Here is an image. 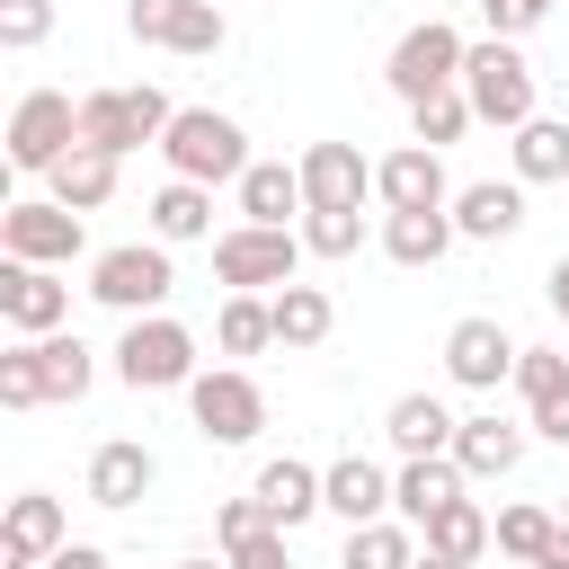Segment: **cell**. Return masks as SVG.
<instances>
[{"instance_id": "cell-1", "label": "cell", "mask_w": 569, "mask_h": 569, "mask_svg": "<svg viewBox=\"0 0 569 569\" xmlns=\"http://www.w3.org/2000/svg\"><path fill=\"white\" fill-rule=\"evenodd\" d=\"M462 98H471V116L480 124H533V62L507 44V36H489V44H471L462 53Z\"/></svg>"}, {"instance_id": "cell-2", "label": "cell", "mask_w": 569, "mask_h": 569, "mask_svg": "<svg viewBox=\"0 0 569 569\" xmlns=\"http://www.w3.org/2000/svg\"><path fill=\"white\" fill-rule=\"evenodd\" d=\"M160 151H169V169L196 178V187H222V178L249 169V133H240L231 116H213V107H178L169 133H160Z\"/></svg>"}, {"instance_id": "cell-3", "label": "cell", "mask_w": 569, "mask_h": 569, "mask_svg": "<svg viewBox=\"0 0 569 569\" xmlns=\"http://www.w3.org/2000/svg\"><path fill=\"white\" fill-rule=\"evenodd\" d=\"M169 116H178V107H169L160 89H89V98H80V142L124 160V151L160 142V133H169Z\"/></svg>"}, {"instance_id": "cell-4", "label": "cell", "mask_w": 569, "mask_h": 569, "mask_svg": "<svg viewBox=\"0 0 569 569\" xmlns=\"http://www.w3.org/2000/svg\"><path fill=\"white\" fill-rule=\"evenodd\" d=\"M293 267H302V231H284V222H240V231L213 240V276H222L231 293L293 284Z\"/></svg>"}, {"instance_id": "cell-5", "label": "cell", "mask_w": 569, "mask_h": 569, "mask_svg": "<svg viewBox=\"0 0 569 569\" xmlns=\"http://www.w3.org/2000/svg\"><path fill=\"white\" fill-rule=\"evenodd\" d=\"M116 373L133 391H178V382H196V338L160 311H133L124 338H116Z\"/></svg>"}, {"instance_id": "cell-6", "label": "cell", "mask_w": 569, "mask_h": 569, "mask_svg": "<svg viewBox=\"0 0 569 569\" xmlns=\"http://www.w3.org/2000/svg\"><path fill=\"white\" fill-rule=\"evenodd\" d=\"M462 53H471V44H462L445 18H427V27H409V36L391 44L382 71H391V89L418 107V98H436V89H462Z\"/></svg>"}, {"instance_id": "cell-7", "label": "cell", "mask_w": 569, "mask_h": 569, "mask_svg": "<svg viewBox=\"0 0 569 569\" xmlns=\"http://www.w3.org/2000/svg\"><path fill=\"white\" fill-rule=\"evenodd\" d=\"M187 409H196V436L204 445H249L258 427H267V391L249 382V373H196L187 382Z\"/></svg>"}, {"instance_id": "cell-8", "label": "cell", "mask_w": 569, "mask_h": 569, "mask_svg": "<svg viewBox=\"0 0 569 569\" xmlns=\"http://www.w3.org/2000/svg\"><path fill=\"white\" fill-rule=\"evenodd\" d=\"M62 151H80V107L62 89H27L18 116H9V160L18 169H53Z\"/></svg>"}, {"instance_id": "cell-9", "label": "cell", "mask_w": 569, "mask_h": 569, "mask_svg": "<svg viewBox=\"0 0 569 569\" xmlns=\"http://www.w3.org/2000/svg\"><path fill=\"white\" fill-rule=\"evenodd\" d=\"M80 240H89V231H80V213H71V204H53V196H44V204H9V213H0V249H9V258H27V267H71V258H80Z\"/></svg>"}, {"instance_id": "cell-10", "label": "cell", "mask_w": 569, "mask_h": 569, "mask_svg": "<svg viewBox=\"0 0 569 569\" xmlns=\"http://www.w3.org/2000/svg\"><path fill=\"white\" fill-rule=\"evenodd\" d=\"M169 284H178V276H169V249H142V240H133V249H107V258L89 267V293H98L107 311H160Z\"/></svg>"}, {"instance_id": "cell-11", "label": "cell", "mask_w": 569, "mask_h": 569, "mask_svg": "<svg viewBox=\"0 0 569 569\" xmlns=\"http://www.w3.org/2000/svg\"><path fill=\"white\" fill-rule=\"evenodd\" d=\"M124 27L169 53H222V36H231L213 0H124Z\"/></svg>"}, {"instance_id": "cell-12", "label": "cell", "mask_w": 569, "mask_h": 569, "mask_svg": "<svg viewBox=\"0 0 569 569\" xmlns=\"http://www.w3.org/2000/svg\"><path fill=\"white\" fill-rule=\"evenodd\" d=\"M293 169H302V196H311V213H347V204L365 213V196H373V160H365L356 142H311Z\"/></svg>"}, {"instance_id": "cell-13", "label": "cell", "mask_w": 569, "mask_h": 569, "mask_svg": "<svg viewBox=\"0 0 569 569\" xmlns=\"http://www.w3.org/2000/svg\"><path fill=\"white\" fill-rule=\"evenodd\" d=\"M0 320H9L18 338H53V329L71 320V284H53V267L9 258V267H0Z\"/></svg>"}, {"instance_id": "cell-14", "label": "cell", "mask_w": 569, "mask_h": 569, "mask_svg": "<svg viewBox=\"0 0 569 569\" xmlns=\"http://www.w3.org/2000/svg\"><path fill=\"white\" fill-rule=\"evenodd\" d=\"M373 196H382V213H436V204H453L445 196V160L427 142H400L391 160H373Z\"/></svg>"}, {"instance_id": "cell-15", "label": "cell", "mask_w": 569, "mask_h": 569, "mask_svg": "<svg viewBox=\"0 0 569 569\" xmlns=\"http://www.w3.org/2000/svg\"><path fill=\"white\" fill-rule=\"evenodd\" d=\"M445 373H453L462 391H498V382L516 373V338H507L498 320H453V329H445Z\"/></svg>"}, {"instance_id": "cell-16", "label": "cell", "mask_w": 569, "mask_h": 569, "mask_svg": "<svg viewBox=\"0 0 569 569\" xmlns=\"http://www.w3.org/2000/svg\"><path fill=\"white\" fill-rule=\"evenodd\" d=\"M62 542H71V533H62V498H44V489L9 498V525H0V569H44Z\"/></svg>"}, {"instance_id": "cell-17", "label": "cell", "mask_w": 569, "mask_h": 569, "mask_svg": "<svg viewBox=\"0 0 569 569\" xmlns=\"http://www.w3.org/2000/svg\"><path fill=\"white\" fill-rule=\"evenodd\" d=\"M462 480H471V471H462L453 453H409V462H400V480H391V507H400L409 525H427L436 507H453V498H462Z\"/></svg>"}, {"instance_id": "cell-18", "label": "cell", "mask_w": 569, "mask_h": 569, "mask_svg": "<svg viewBox=\"0 0 569 569\" xmlns=\"http://www.w3.org/2000/svg\"><path fill=\"white\" fill-rule=\"evenodd\" d=\"M453 409L436 400V391H409V400H391V418H382V436H391V453L409 462V453H453Z\"/></svg>"}, {"instance_id": "cell-19", "label": "cell", "mask_w": 569, "mask_h": 569, "mask_svg": "<svg viewBox=\"0 0 569 569\" xmlns=\"http://www.w3.org/2000/svg\"><path fill=\"white\" fill-rule=\"evenodd\" d=\"M151 480H160V462H151V445H133V436H116V445L89 453V498H98V507H133Z\"/></svg>"}, {"instance_id": "cell-20", "label": "cell", "mask_w": 569, "mask_h": 569, "mask_svg": "<svg viewBox=\"0 0 569 569\" xmlns=\"http://www.w3.org/2000/svg\"><path fill=\"white\" fill-rule=\"evenodd\" d=\"M231 187H240V222H284V213H311L302 169H284V160H249Z\"/></svg>"}, {"instance_id": "cell-21", "label": "cell", "mask_w": 569, "mask_h": 569, "mask_svg": "<svg viewBox=\"0 0 569 569\" xmlns=\"http://www.w3.org/2000/svg\"><path fill=\"white\" fill-rule=\"evenodd\" d=\"M453 231H462V240H516V231H525V187H498V178L462 187V196H453Z\"/></svg>"}, {"instance_id": "cell-22", "label": "cell", "mask_w": 569, "mask_h": 569, "mask_svg": "<svg viewBox=\"0 0 569 569\" xmlns=\"http://www.w3.org/2000/svg\"><path fill=\"white\" fill-rule=\"evenodd\" d=\"M453 462H462L471 480H507V471L525 462V427H507V418H462V427H453Z\"/></svg>"}, {"instance_id": "cell-23", "label": "cell", "mask_w": 569, "mask_h": 569, "mask_svg": "<svg viewBox=\"0 0 569 569\" xmlns=\"http://www.w3.org/2000/svg\"><path fill=\"white\" fill-rule=\"evenodd\" d=\"M320 498H329V516H347V525H373V516L391 507V480H382V462L347 453V462H329V471H320Z\"/></svg>"}, {"instance_id": "cell-24", "label": "cell", "mask_w": 569, "mask_h": 569, "mask_svg": "<svg viewBox=\"0 0 569 569\" xmlns=\"http://www.w3.org/2000/svg\"><path fill=\"white\" fill-rule=\"evenodd\" d=\"M258 507H267V525H284V533H293V525H302V516H320L329 498H320V471L284 453V462H267V471H258Z\"/></svg>"}, {"instance_id": "cell-25", "label": "cell", "mask_w": 569, "mask_h": 569, "mask_svg": "<svg viewBox=\"0 0 569 569\" xmlns=\"http://www.w3.org/2000/svg\"><path fill=\"white\" fill-rule=\"evenodd\" d=\"M44 178H53V204H71V213H98V204L116 196V151H89V142H80V151H62Z\"/></svg>"}, {"instance_id": "cell-26", "label": "cell", "mask_w": 569, "mask_h": 569, "mask_svg": "<svg viewBox=\"0 0 569 569\" xmlns=\"http://www.w3.org/2000/svg\"><path fill=\"white\" fill-rule=\"evenodd\" d=\"M453 240H462V231H453V204H436V213H382V249H391L400 267H436Z\"/></svg>"}, {"instance_id": "cell-27", "label": "cell", "mask_w": 569, "mask_h": 569, "mask_svg": "<svg viewBox=\"0 0 569 569\" xmlns=\"http://www.w3.org/2000/svg\"><path fill=\"white\" fill-rule=\"evenodd\" d=\"M267 302H276V347H320L338 329V302L320 284H276Z\"/></svg>"}, {"instance_id": "cell-28", "label": "cell", "mask_w": 569, "mask_h": 569, "mask_svg": "<svg viewBox=\"0 0 569 569\" xmlns=\"http://www.w3.org/2000/svg\"><path fill=\"white\" fill-rule=\"evenodd\" d=\"M151 231H160V240H204V231H213V187L169 178V187L151 196Z\"/></svg>"}, {"instance_id": "cell-29", "label": "cell", "mask_w": 569, "mask_h": 569, "mask_svg": "<svg viewBox=\"0 0 569 569\" xmlns=\"http://www.w3.org/2000/svg\"><path fill=\"white\" fill-rule=\"evenodd\" d=\"M516 178H525V187H551V178H569V124H551V116L516 124Z\"/></svg>"}, {"instance_id": "cell-30", "label": "cell", "mask_w": 569, "mask_h": 569, "mask_svg": "<svg viewBox=\"0 0 569 569\" xmlns=\"http://www.w3.org/2000/svg\"><path fill=\"white\" fill-rule=\"evenodd\" d=\"M418 533H427V551H445V560H480V551H489V516H480L471 498L436 507V516H427Z\"/></svg>"}, {"instance_id": "cell-31", "label": "cell", "mask_w": 569, "mask_h": 569, "mask_svg": "<svg viewBox=\"0 0 569 569\" xmlns=\"http://www.w3.org/2000/svg\"><path fill=\"white\" fill-rule=\"evenodd\" d=\"M213 338H222V356H258V347H276V302L231 293V302H222V320H213Z\"/></svg>"}, {"instance_id": "cell-32", "label": "cell", "mask_w": 569, "mask_h": 569, "mask_svg": "<svg viewBox=\"0 0 569 569\" xmlns=\"http://www.w3.org/2000/svg\"><path fill=\"white\" fill-rule=\"evenodd\" d=\"M36 373H44V400H80L98 365H89V347H80V338H62V329H53V338H36Z\"/></svg>"}, {"instance_id": "cell-33", "label": "cell", "mask_w": 569, "mask_h": 569, "mask_svg": "<svg viewBox=\"0 0 569 569\" xmlns=\"http://www.w3.org/2000/svg\"><path fill=\"white\" fill-rule=\"evenodd\" d=\"M551 525H560V516H542L533 498H516V507H498V525H489V542H498L507 560H525V569H533V560H542V542H551Z\"/></svg>"}, {"instance_id": "cell-34", "label": "cell", "mask_w": 569, "mask_h": 569, "mask_svg": "<svg viewBox=\"0 0 569 569\" xmlns=\"http://www.w3.org/2000/svg\"><path fill=\"white\" fill-rule=\"evenodd\" d=\"M347 569H418V551H409V533L400 525H347Z\"/></svg>"}, {"instance_id": "cell-35", "label": "cell", "mask_w": 569, "mask_h": 569, "mask_svg": "<svg viewBox=\"0 0 569 569\" xmlns=\"http://www.w3.org/2000/svg\"><path fill=\"white\" fill-rule=\"evenodd\" d=\"M516 391H525V409L560 400V391H569V356H560V347H516Z\"/></svg>"}, {"instance_id": "cell-36", "label": "cell", "mask_w": 569, "mask_h": 569, "mask_svg": "<svg viewBox=\"0 0 569 569\" xmlns=\"http://www.w3.org/2000/svg\"><path fill=\"white\" fill-rule=\"evenodd\" d=\"M409 124H418V142H427V151H436V142H462L471 98H462V89H436V98H418V107H409Z\"/></svg>"}, {"instance_id": "cell-37", "label": "cell", "mask_w": 569, "mask_h": 569, "mask_svg": "<svg viewBox=\"0 0 569 569\" xmlns=\"http://www.w3.org/2000/svg\"><path fill=\"white\" fill-rule=\"evenodd\" d=\"M302 249L311 258H356L365 249V213L347 204V213H302Z\"/></svg>"}, {"instance_id": "cell-38", "label": "cell", "mask_w": 569, "mask_h": 569, "mask_svg": "<svg viewBox=\"0 0 569 569\" xmlns=\"http://www.w3.org/2000/svg\"><path fill=\"white\" fill-rule=\"evenodd\" d=\"M0 409H44V373H36V338L0 356Z\"/></svg>"}, {"instance_id": "cell-39", "label": "cell", "mask_w": 569, "mask_h": 569, "mask_svg": "<svg viewBox=\"0 0 569 569\" xmlns=\"http://www.w3.org/2000/svg\"><path fill=\"white\" fill-rule=\"evenodd\" d=\"M44 36H53V0H0V44L9 53L44 44Z\"/></svg>"}, {"instance_id": "cell-40", "label": "cell", "mask_w": 569, "mask_h": 569, "mask_svg": "<svg viewBox=\"0 0 569 569\" xmlns=\"http://www.w3.org/2000/svg\"><path fill=\"white\" fill-rule=\"evenodd\" d=\"M222 560H231V569H293V551H284V525H258V533H249V542H231Z\"/></svg>"}, {"instance_id": "cell-41", "label": "cell", "mask_w": 569, "mask_h": 569, "mask_svg": "<svg viewBox=\"0 0 569 569\" xmlns=\"http://www.w3.org/2000/svg\"><path fill=\"white\" fill-rule=\"evenodd\" d=\"M258 525H267V507H258V489H249V498H222V516H213V542L231 551V542H249Z\"/></svg>"}, {"instance_id": "cell-42", "label": "cell", "mask_w": 569, "mask_h": 569, "mask_svg": "<svg viewBox=\"0 0 569 569\" xmlns=\"http://www.w3.org/2000/svg\"><path fill=\"white\" fill-rule=\"evenodd\" d=\"M542 9H551V0H480V18H489V36H507V44H516L525 27H542Z\"/></svg>"}, {"instance_id": "cell-43", "label": "cell", "mask_w": 569, "mask_h": 569, "mask_svg": "<svg viewBox=\"0 0 569 569\" xmlns=\"http://www.w3.org/2000/svg\"><path fill=\"white\" fill-rule=\"evenodd\" d=\"M525 427H533V436H551V445H569V391H560V400H542Z\"/></svg>"}, {"instance_id": "cell-44", "label": "cell", "mask_w": 569, "mask_h": 569, "mask_svg": "<svg viewBox=\"0 0 569 569\" xmlns=\"http://www.w3.org/2000/svg\"><path fill=\"white\" fill-rule=\"evenodd\" d=\"M44 569H107V551H98V542H62Z\"/></svg>"}, {"instance_id": "cell-45", "label": "cell", "mask_w": 569, "mask_h": 569, "mask_svg": "<svg viewBox=\"0 0 569 569\" xmlns=\"http://www.w3.org/2000/svg\"><path fill=\"white\" fill-rule=\"evenodd\" d=\"M533 569H569V525H551V542H542V560Z\"/></svg>"}, {"instance_id": "cell-46", "label": "cell", "mask_w": 569, "mask_h": 569, "mask_svg": "<svg viewBox=\"0 0 569 569\" xmlns=\"http://www.w3.org/2000/svg\"><path fill=\"white\" fill-rule=\"evenodd\" d=\"M551 311H560V320H569V258H560V267H551Z\"/></svg>"}, {"instance_id": "cell-47", "label": "cell", "mask_w": 569, "mask_h": 569, "mask_svg": "<svg viewBox=\"0 0 569 569\" xmlns=\"http://www.w3.org/2000/svg\"><path fill=\"white\" fill-rule=\"evenodd\" d=\"M418 569H471V560H445V551H418Z\"/></svg>"}, {"instance_id": "cell-48", "label": "cell", "mask_w": 569, "mask_h": 569, "mask_svg": "<svg viewBox=\"0 0 569 569\" xmlns=\"http://www.w3.org/2000/svg\"><path fill=\"white\" fill-rule=\"evenodd\" d=\"M178 569H231V560H178Z\"/></svg>"}]
</instances>
